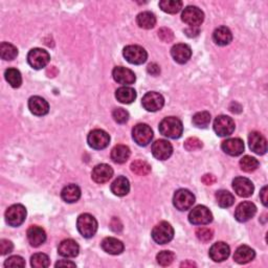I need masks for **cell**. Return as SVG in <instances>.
Wrapping results in <instances>:
<instances>
[{
	"label": "cell",
	"instance_id": "obj_1",
	"mask_svg": "<svg viewBox=\"0 0 268 268\" xmlns=\"http://www.w3.org/2000/svg\"><path fill=\"white\" fill-rule=\"evenodd\" d=\"M160 132L168 138L176 140L182 135L183 126L179 118L175 116L165 117L160 124Z\"/></svg>",
	"mask_w": 268,
	"mask_h": 268
},
{
	"label": "cell",
	"instance_id": "obj_2",
	"mask_svg": "<svg viewBox=\"0 0 268 268\" xmlns=\"http://www.w3.org/2000/svg\"><path fill=\"white\" fill-rule=\"evenodd\" d=\"M77 227L84 238H91L97 231V221L90 214H82L78 218Z\"/></svg>",
	"mask_w": 268,
	"mask_h": 268
},
{
	"label": "cell",
	"instance_id": "obj_3",
	"mask_svg": "<svg viewBox=\"0 0 268 268\" xmlns=\"http://www.w3.org/2000/svg\"><path fill=\"white\" fill-rule=\"evenodd\" d=\"M174 237V230L170 223L166 221L160 222L154 226L152 231V238L157 244H167L172 241Z\"/></svg>",
	"mask_w": 268,
	"mask_h": 268
},
{
	"label": "cell",
	"instance_id": "obj_4",
	"mask_svg": "<svg viewBox=\"0 0 268 268\" xmlns=\"http://www.w3.org/2000/svg\"><path fill=\"white\" fill-rule=\"evenodd\" d=\"M123 55L129 63L134 65L144 64L148 58L146 49L140 45L126 46L123 51Z\"/></svg>",
	"mask_w": 268,
	"mask_h": 268
},
{
	"label": "cell",
	"instance_id": "obj_5",
	"mask_svg": "<svg viewBox=\"0 0 268 268\" xmlns=\"http://www.w3.org/2000/svg\"><path fill=\"white\" fill-rule=\"evenodd\" d=\"M26 218V208L22 204H14L5 212V221L8 225L20 226Z\"/></svg>",
	"mask_w": 268,
	"mask_h": 268
},
{
	"label": "cell",
	"instance_id": "obj_6",
	"mask_svg": "<svg viewBox=\"0 0 268 268\" xmlns=\"http://www.w3.org/2000/svg\"><path fill=\"white\" fill-rule=\"evenodd\" d=\"M188 221L194 225H204L213 221V214L204 205L194 207L188 214Z\"/></svg>",
	"mask_w": 268,
	"mask_h": 268
},
{
	"label": "cell",
	"instance_id": "obj_7",
	"mask_svg": "<svg viewBox=\"0 0 268 268\" xmlns=\"http://www.w3.org/2000/svg\"><path fill=\"white\" fill-rule=\"evenodd\" d=\"M195 203V196L192 192L185 188H180L178 190L173 197V204L174 206L181 212L190 210Z\"/></svg>",
	"mask_w": 268,
	"mask_h": 268
},
{
	"label": "cell",
	"instance_id": "obj_8",
	"mask_svg": "<svg viewBox=\"0 0 268 268\" xmlns=\"http://www.w3.org/2000/svg\"><path fill=\"white\" fill-rule=\"evenodd\" d=\"M181 19L184 23L191 27H198L204 20V14L199 7L194 5L186 6L181 14Z\"/></svg>",
	"mask_w": 268,
	"mask_h": 268
},
{
	"label": "cell",
	"instance_id": "obj_9",
	"mask_svg": "<svg viewBox=\"0 0 268 268\" xmlns=\"http://www.w3.org/2000/svg\"><path fill=\"white\" fill-rule=\"evenodd\" d=\"M132 137L138 146L146 147L152 141L153 131L147 124H137L132 130Z\"/></svg>",
	"mask_w": 268,
	"mask_h": 268
},
{
	"label": "cell",
	"instance_id": "obj_10",
	"mask_svg": "<svg viewBox=\"0 0 268 268\" xmlns=\"http://www.w3.org/2000/svg\"><path fill=\"white\" fill-rule=\"evenodd\" d=\"M87 143L89 147H91L95 150H102L108 147L109 143H110V136L109 134L102 130V129H95L88 134Z\"/></svg>",
	"mask_w": 268,
	"mask_h": 268
},
{
	"label": "cell",
	"instance_id": "obj_11",
	"mask_svg": "<svg viewBox=\"0 0 268 268\" xmlns=\"http://www.w3.org/2000/svg\"><path fill=\"white\" fill-rule=\"evenodd\" d=\"M51 60V56L42 48H33L27 55V62L34 69L45 67Z\"/></svg>",
	"mask_w": 268,
	"mask_h": 268
},
{
	"label": "cell",
	"instance_id": "obj_12",
	"mask_svg": "<svg viewBox=\"0 0 268 268\" xmlns=\"http://www.w3.org/2000/svg\"><path fill=\"white\" fill-rule=\"evenodd\" d=\"M235 122L232 117L227 115H219L214 122V131L219 136H228L235 131Z\"/></svg>",
	"mask_w": 268,
	"mask_h": 268
},
{
	"label": "cell",
	"instance_id": "obj_13",
	"mask_svg": "<svg viewBox=\"0 0 268 268\" xmlns=\"http://www.w3.org/2000/svg\"><path fill=\"white\" fill-rule=\"evenodd\" d=\"M142 104L146 110L155 112V111L161 110V109L164 107L165 98L161 93L151 91V92H148L144 95Z\"/></svg>",
	"mask_w": 268,
	"mask_h": 268
},
{
	"label": "cell",
	"instance_id": "obj_14",
	"mask_svg": "<svg viewBox=\"0 0 268 268\" xmlns=\"http://www.w3.org/2000/svg\"><path fill=\"white\" fill-rule=\"evenodd\" d=\"M257 213V206L251 201H243L237 206L235 211V218L239 222H246L251 220Z\"/></svg>",
	"mask_w": 268,
	"mask_h": 268
},
{
	"label": "cell",
	"instance_id": "obj_15",
	"mask_svg": "<svg viewBox=\"0 0 268 268\" xmlns=\"http://www.w3.org/2000/svg\"><path fill=\"white\" fill-rule=\"evenodd\" d=\"M172 153L173 147L166 140H158L152 145V154L157 160L166 161L171 157Z\"/></svg>",
	"mask_w": 268,
	"mask_h": 268
},
{
	"label": "cell",
	"instance_id": "obj_16",
	"mask_svg": "<svg viewBox=\"0 0 268 268\" xmlns=\"http://www.w3.org/2000/svg\"><path fill=\"white\" fill-rule=\"evenodd\" d=\"M233 187L240 197H250L255 191L254 183L246 177H236L233 181Z\"/></svg>",
	"mask_w": 268,
	"mask_h": 268
},
{
	"label": "cell",
	"instance_id": "obj_17",
	"mask_svg": "<svg viewBox=\"0 0 268 268\" xmlns=\"http://www.w3.org/2000/svg\"><path fill=\"white\" fill-rule=\"evenodd\" d=\"M248 144H250L251 150L259 155H263L267 151L266 138L260 132H251L248 135Z\"/></svg>",
	"mask_w": 268,
	"mask_h": 268
},
{
	"label": "cell",
	"instance_id": "obj_18",
	"mask_svg": "<svg viewBox=\"0 0 268 268\" xmlns=\"http://www.w3.org/2000/svg\"><path fill=\"white\" fill-rule=\"evenodd\" d=\"M112 76L115 82L125 86L133 84L136 80V77L131 69L123 66L115 67L112 72Z\"/></svg>",
	"mask_w": 268,
	"mask_h": 268
},
{
	"label": "cell",
	"instance_id": "obj_19",
	"mask_svg": "<svg viewBox=\"0 0 268 268\" xmlns=\"http://www.w3.org/2000/svg\"><path fill=\"white\" fill-rule=\"evenodd\" d=\"M112 176H113V169L106 164L95 166L91 173L92 179L96 183H105L110 180Z\"/></svg>",
	"mask_w": 268,
	"mask_h": 268
},
{
	"label": "cell",
	"instance_id": "obj_20",
	"mask_svg": "<svg viewBox=\"0 0 268 268\" xmlns=\"http://www.w3.org/2000/svg\"><path fill=\"white\" fill-rule=\"evenodd\" d=\"M231 254V248L224 242L215 243L210 250V258L215 262H223L225 261Z\"/></svg>",
	"mask_w": 268,
	"mask_h": 268
},
{
	"label": "cell",
	"instance_id": "obj_21",
	"mask_svg": "<svg viewBox=\"0 0 268 268\" xmlns=\"http://www.w3.org/2000/svg\"><path fill=\"white\" fill-rule=\"evenodd\" d=\"M28 108L34 115L43 116L49 111V105L41 96H32L28 100Z\"/></svg>",
	"mask_w": 268,
	"mask_h": 268
},
{
	"label": "cell",
	"instance_id": "obj_22",
	"mask_svg": "<svg viewBox=\"0 0 268 268\" xmlns=\"http://www.w3.org/2000/svg\"><path fill=\"white\" fill-rule=\"evenodd\" d=\"M171 55L175 60V62L179 64H184L191 59L192 51H191V47L188 45L179 43L172 47Z\"/></svg>",
	"mask_w": 268,
	"mask_h": 268
},
{
	"label": "cell",
	"instance_id": "obj_23",
	"mask_svg": "<svg viewBox=\"0 0 268 268\" xmlns=\"http://www.w3.org/2000/svg\"><path fill=\"white\" fill-rule=\"evenodd\" d=\"M222 150L231 156H239L244 151V143L240 138H228L221 145Z\"/></svg>",
	"mask_w": 268,
	"mask_h": 268
},
{
	"label": "cell",
	"instance_id": "obj_24",
	"mask_svg": "<svg viewBox=\"0 0 268 268\" xmlns=\"http://www.w3.org/2000/svg\"><path fill=\"white\" fill-rule=\"evenodd\" d=\"M79 252H80V246L73 239L62 241L58 247L59 255L64 258H76L79 255Z\"/></svg>",
	"mask_w": 268,
	"mask_h": 268
},
{
	"label": "cell",
	"instance_id": "obj_25",
	"mask_svg": "<svg viewBox=\"0 0 268 268\" xmlns=\"http://www.w3.org/2000/svg\"><path fill=\"white\" fill-rule=\"evenodd\" d=\"M27 239L34 247L41 246L46 240V234L40 226L33 225L27 230Z\"/></svg>",
	"mask_w": 268,
	"mask_h": 268
},
{
	"label": "cell",
	"instance_id": "obj_26",
	"mask_svg": "<svg viewBox=\"0 0 268 268\" xmlns=\"http://www.w3.org/2000/svg\"><path fill=\"white\" fill-rule=\"evenodd\" d=\"M256 257V253L247 245H241L236 250L234 254V260L238 264H246L253 261Z\"/></svg>",
	"mask_w": 268,
	"mask_h": 268
},
{
	"label": "cell",
	"instance_id": "obj_27",
	"mask_svg": "<svg viewBox=\"0 0 268 268\" xmlns=\"http://www.w3.org/2000/svg\"><path fill=\"white\" fill-rule=\"evenodd\" d=\"M213 39L217 45L225 46L232 42L233 34L228 27L220 26L215 29V32L213 34Z\"/></svg>",
	"mask_w": 268,
	"mask_h": 268
},
{
	"label": "cell",
	"instance_id": "obj_28",
	"mask_svg": "<svg viewBox=\"0 0 268 268\" xmlns=\"http://www.w3.org/2000/svg\"><path fill=\"white\" fill-rule=\"evenodd\" d=\"M102 248L109 255H120L124 252V244L115 238L108 237L102 241Z\"/></svg>",
	"mask_w": 268,
	"mask_h": 268
},
{
	"label": "cell",
	"instance_id": "obj_29",
	"mask_svg": "<svg viewBox=\"0 0 268 268\" xmlns=\"http://www.w3.org/2000/svg\"><path fill=\"white\" fill-rule=\"evenodd\" d=\"M61 197L67 203H75L81 198V188L77 184H68L62 190Z\"/></svg>",
	"mask_w": 268,
	"mask_h": 268
},
{
	"label": "cell",
	"instance_id": "obj_30",
	"mask_svg": "<svg viewBox=\"0 0 268 268\" xmlns=\"http://www.w3.org/2000/svg\"><path fill=\"white\" fill-rule=\"evenodd\" d=\"M130 191V183L129 180L124 176L117 177L111 184V192L116 196H126Z\"/></svg>",
	"mask_w": 268,
	"mask_h": 268
},
{
	"label": "cell",
	"instance_id": "obj_31",
	"mask_svg": "<svg viewBox=\"0 0 268 268\" xmlns=\"http://www.w3.org/2000/svg\"><path fill=\"white\" fill-rule=\"evenodd\" d=\"M115 97L117 98L118 102L123 104H131L135 101L136 91L131 87L123 86L115 91Z\"/></svg>",
	"mask_w": 268,
	"mask_h": 268
},
{
	"label": "cell",
	"instance_id": "obj_32",
	"mask_svg": "<svg viewBox=\"0 0 268 268\" xmlns=\"http://www.w3.org/2000/svg\"><path fill=\"white\" fill-rule=\"evenodd\" d=\"M130 149L125 145H117L111 151V160L116 164L126 163L130 157Z\"/></svg>",
	"mask_w": 268,
	"mask_h": 268
},
{
	"label": "cell",
	"instance_id": "obj_33",
	"mask_svg": "<svg viewBox=\"0 0 268 268\" xmlns=\"http://www.w3.org/2000/svg\"><path fill=\"white\" fill-rule=\"evenodd\" d=\"M136 22L138 26L145 29H151L156 24V17L151 12L140 13L136 17Z\"/></svg>",
	"mask_w": 268,
	"mask_h": 268
},
{
	"label": "cell",
	"instance_id": "obj_34",
	"mask_svg": "<svg viewBox=\"0 0 268 268\" xmlns=\"http://www.w3.org/2000/svg\"><path fill=\"white\" fill-rule=\"evenodd\" d=\"M5 80L13 88L20 87L22 84V77L20 72L16 68H8L4 73Z\"/></svg>",
	"mask_w": 268,
	"mask_h": 268
},
{
	"label": "cell",
	"instance_id": "obj_35",
	"mask_svg": "<svg viewBox=\"0 0 268 268\" xmlns=\"http://www.w3.org/2000/svg\"><path fill=\"white\" fill-rule=\"evenodd\" d=\"M182 1L180 0H162L160 7L162 11L168 14H176L182 8Z\"/></svg>",
	"mask_w": 268,
	"mask_h": 268
},
{
	"label": "cell",
	"instance_id": "obj_36",
	"mask_svg": "<svg viewBox=\"0 0 268 268\" xmlns=\"http://www.w3.org/2000/svg\"><path fill=\"white\" fill-rule=\"evenodd\" d=\"M216 200H217L218 205H219L220 207L226 208V207H230L234 204L235 197L233 196L232 193H230L228 191L220 190L216 193Z\"/></svg>",
	"mask_w": 268,
	"mask_h": 268
},
{
	"label": "cell",
	"instance_id": "obj_37",
	"mask_svg": "<svg viewBox=\"0 0 268 268\" xmlns=\"http://www.w3.org/2000/svg\"><path fill=\"white\" fill-rule=\"evenodd\" d=\"M0 56L6 61H12L18 56V49L11 43L2 42L0 45Z\"/></svg>",
	"mask_w": 268,
	"mask_h": 268
},
{
	"label": "cell",
	"instance_id": "obj_38",
	"mask_svg": "<svg viewBox=\"0 0 268 268\" xmlns=\"http://www.w3.org/2000/svg\"><path fill=\"white\" fill-rule=\"evenodd\" d=\"M259 162H258L257 158L252 157V156H244L242 160L240 161V168L241 170L247 173L254 172L255 170H257L258 168H259Z\"/></svg>",
	"mask_w": 268,
	"mask_h": 268
},
{
	"label": "cell",
	"instance_id": "obj_39",
	"mask_svg": "<svg viewBox=\"0 0 268 268\" xmlns=\"http://www.w3.org/2000/svg\"><path fill=\"white\" fill-rule=\"evenodd\" d=\"M131 171L138 176H146L151 172V166L144 161H135L131 164Z\"/></svg>",
	"mask_w": 268,
	"mask_h": 268
},
{
	"label": "cell",
	"instance_id": "obj_40",
	"mask_svg": "<svg viewBox=\"0 0 268 268\" xmlns=\"http://www.w3.org/2000/svg\"><path fill=\"white\" fill-rule=\"evenodd\" d=\"M211 123V114L207 111L197 112L193 116V124L198 128H206Z\"/></svg>",
	"mask_w": 268,
	"mask_h": 268
},
{
	"label": "cell",
	"instance_id": "obj_41",
	"mask_svg": "<svg viewBox=\"0 0 268 268\" xmlns=\"http://www.w3.org/2000/svg\"><path fill=\"white\" fill-rule=\"evenodd\" d=\"M51 262H49V258L47 255L39 253L35 254L31 258V265L35 268H45L48 267Z\"/></svg>",
	"mask_w": 268,
	"mask_h": 268
},
{
	"label": "cell",
	"instance_id": "obj_42",
	"mask_svg": "<svg viewBox=\"0 0 268 268\" xmlns=\"http://www.w3.org/2000/svg\"><path fill=\"white\" fill-rule=\"evenodd\" d=\"M175 259V255L174 253L170 251H163L160 254L156 256V260L157 263L161 266H169L173 263Z\"/></svg>",
	"mask_w": 268,
	"mask_h": 268
},
{
	"label": "cell",
	"instance_id": "obj_43",
	"mask_svg": "<svg viewBox=\"0 0 268 268\" xmlns=\"http://www.w3.org/2000/svg\"><path fill=\"white\" fill-rule=\"evenodd\" d=\"M196 236L198 238V240L206 243L213 239L214 232L208 227H199V228H197Z\"/></svg>",
	"mask_w": 268,
	"mask_h": 268
},
{
	"label": "cell",
	"instance_id": "obj_44",
	"mask_svg": "<svg viewBox=\"0 0 268 268\" xmlns=\"http://www.w3.org/2000/svg\"><path fill=\"white\" fill-rule=\"evenodd\" d=\"M112 117L117 124H125L129 120V113L123 108H116L112 112Z\"/></svg>",
	"mask_w": 268,
	"mask_h": 268
},
{
	"label": "cell",
	"instance_id": "obj_45",
	"mask_svg": "<svg viewBox=\"0 0 268 268\" xmlns=\"http://www.w3.org/2000/svg\"><path fill=\"white\" fill-rule=\"evenodd\" d=\"M184 148L187 151H196L202 148V142L197 137H188L184 142Z\"/></svg>",
	"mask_w": 268,
	"mask_h": 268
},
{
	"label": "cell",
	"instance_id": "obj_46",
	"mask_svg": "<svg viewBox=\"0 0 268 268\" xmlns=\"http://www.w3.org/2000/svg\"><path fill=\"white\" fill-rule=\"evenodd\" d=\"M5 267H24L25 261L20 256H12L4 262Z\"/></svg>",
	"mask_w": 268,
	"mask_h": 268
},
{
	"label": "cell",
	"instance_id": "obj_47",
	"mask_svg": "<svg viewBox=\"0 0 268 268\" xmlns=\"http://www.w3.org/2000/svg\"><path fill=\"white\" fill-rule=\"evenodd\" d=\"M158 37L161 38V40H163L164 42H171L173 41L174 39V34L171 31L170 28L168 27H162L160 31H158Z\"/></svg>",
	"mask_w": 268,
	"mask_h": 268
},
{
	"label": "cell",
	"instance_id": "obj_48",
	"mask_svg": "<svg viewBox=\"0 0 268 268\" xmlns=\"http://www.w3.org/2000/svg\"><path fill=\"white\" fill-rule=\"evenodd\" d=\"M13 248H14V245L11 241H8L6 239H2L1 241H0V254H1L2 256L12 253Z\"/></svg>",
	"mask_w": 268,
	"mask_h": 268
},
{
	"label": "cell",
	"instance_id": "obj_49",
	"mask_svg": "<svg viewBox=\"0 0 268 268\" xmlns=\"http://www.w3.org/2000/svg\"><path fill=\"white\" fill-rule=\"evenodd\" d=\"M110 228H111V230L114 233H120V232H122V230H123V224L120 221V219H118V218H116V217L112 218V220L110 222Z\"/></svg>",
	"mask_w": 268,
	"mask_h": 268
},
{
	"label": "cell",
	"instance_id": "obj_50",
	"mask_svg": "<svg viewBox=\"0 0 268 268\" xmlns=\"http://www.w3.org/2000/svg\"><path fill=\"white\" fill-rule=\"evenodd\" d=\"M147 72L150 74L151 76H158L161 74V67L158 66L156 63H151L149 64L147 67Z\"/></svg>",
	"mask_w": 268,
	"mask_h": 268
},
{
	"label": "cell",
	"instance_id": "obj_51",
	"mask_svg": "<svg viewBox=\"0 0 268 268\" xmlns=\"http://www.w3.org/2000/svg\"><path fill=\"white\" fill-rule=\"evenodd\" d=\"M202 182L204 183V184H206V185H212V184H214L215 182H216V177L214 176V175H212V174H205L203 177H202Z\"/></svg>",
	"mask_w": 268,
	"mask_h": 268
},
{
	"label": "cell",
	"instance_id": "obj_52",
	"mask_svg": "<svg viewBox=\"0 0 268 268\" xmlns=\"http://www.w3.org/2000/svg\"><path fill=\"white\" fill-rule=\"evenodd\" d=\"M184 33L186 34V36H188V37H196V36H198V35H199V29H198L197 27H187L186 29H185V31H184Z\"/></svg>",
	"mask_w": 268,
	"mask_h": 268
},
{
	"label": "cell",
	"instance_id": "obj_53",
	"mask_svg": "<svg viewBox=\"0 0 268 268\" xmlns=\"http://www.w3.org/2000/svg\"><path fill=\"white\" fill-rule=\"evenodd\" d=\"M56 267H76V264L67 260H61L56 263Z\"/></svg>",
	"mask_w": 268,
	"mask_h": 268
},
{
	"label": "cell",
	"instance_id": "obj_54",
	"mask_svg": "<svg viewBox=\"0 0 268 268\" xmlns=\"http://www.w3.org/2000/svg\"><path fill=\"white\" fill-rule=\"evenodd\" d=\"M261 200L265 206H267V186H264L260 193Z\"/></svg>",
	"mask_w": 268,
	"mask_h": 268
},
{
	"label": "cell",
	"instance_id": "obj_55",
	"mask_svg": "<svg viewBox=\"0 0 268 268\" xmlns=\"http://www.w3.org/2000/svg\"><path fill=\"white\" fill-rule=\"evenodd\" d=\"M187 266H190V267H196V264L193 263V262H190V261H186L184 263L181 264V267H187Z\"/></svg>",
	"mask_w": 268,
	"mask_h": 268
}]
</instances>
